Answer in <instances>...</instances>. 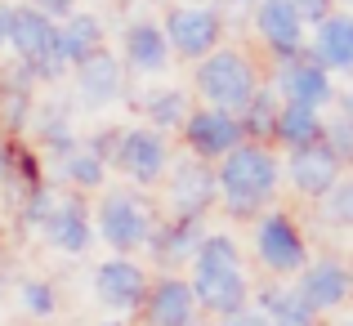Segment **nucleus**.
Wrapping results in <instances>:
<instances>
[{
  "label": "nucleus",
  "instance_id": "33",
  "mask_svg": "<svg viewBox=\"0 0 353 326\" xmlns=\"http://www.w3.org/2000/svg\"><path fill=\"white\" fill-rule=\"evenodd\" d=\"M327 215L336 223H349L353 228V179H340L336 188L327 192Z\"/></svg>",
  "mask_w": 353,
  "mask_h": 326
},
{
  "label": "nucleus",
  "instance_id": "14",
  "mask_svg": "<svg viewBox=\"0 0 353 326\" xmlns=\"http://www.w3.org/2000/svg\"><path fill=\"white\" fill-rule=\"evenodd\" d=\"M286 179H291V188L304 192V197H327L340 183V161L318 139V143H309V147H291V156H286Z\"/></svg>",
  "mask_w": 353,
  "mask_h": 326
},
{
  "label": "nucleus",
  "instance_id": "1",
  "mask_svg": "<svg viewBox=\"0 0 353 326\" xmlns=\"http://www.w3.org/2000/svg\"><path fill=\"white\" fill-rule=\"evenodd\" d=\"M192 295H197V309H210L219 318L246 309V268H241V246L224 232H206L197 259H192Z\"/></svg>",
  "mask_w": 353,
  "mask_h": 326
},
{
  "label": "nucleus",
  "instance_id": "24",
  "mask_svg": "<svg viewBox=\"0 0 353 326\" xmlns=\"http://www.w3.org/2000/svg\"><path fill=\"white\" fill-rule=\"evenodd\" d=\"M273 139H282V147H309L322 139V112L313 108H300V103H282L277 108V125H273Z\"/></svg>",
  "mask_w": 353,
  "mask_h": 326
},
{
  "label": "nucleus",
  "instance_id": "37",
  "mask_svg": "<svg viewBox=\"0 0 353 326\" xmlns=\"http://www.w3.org/2000/svg\"><path fill=\"white\" fill-rule=\"evenodd\" d=\"M9 23H14V5H9V0H0V50L9 45Z\"/></svg>",
  "mask_w": 353,
  "mask_h": 326
},
{
  "label": "nucleus",
  "instance_id": "28",
  "mask_svg": "<svg viewBox=\"0 0 353 326\" xmlns=\"http://www.w3.org/2000/svg\"><path fill=\"white\" fill-rule=\"evenodd\" d=\"M103 179H108V165L94 152L63 156V183H72L77 192H103Z\"/></svg>",
  "mask_w": 353,
  "mask_h": 326
},
{
  "label": "nucleus",
  "instance_id": "20",
  "mask_svg": "<svg viewBox=\"0 0 353 326\" xmlns=\"http://www.w3.org/2000/svg\"><path fill=\"white\" fill-rule=\"evenodd\" d=\"M152 326H197V295L179 277H161L143 300Z\"/></svg>",
  "mask_w": 353,
  "mask_h": 326
},
{
  "label": "nucleus",
  "instance_id": "27",
  "mask_svg": "<svg viewBox=\"0 0 353 326\" xmlns=\"http://www.w3.org/2000/svg\"><path fill=\"white\" fill-rule=\"evenodd\" d=\"M143 116L152 121L157 134H165V130L188 121V94H183V90H152V94L143 99Z\"/></svg>",
  "mask_w": 353,
  "mask_h": 326
},
{
  "label": "nucleus",
  "instance_id": "32",
  "mask_svg": "<svg viewBox=\"0 0 353 326\" xmlns=\"http://www.w3.org/2000/svg\"><path fill=\"white\" fill-rule=\"evenodd\" d=\"M18 300H23V309L32 313V318H54V291L50 282H23V291H18Z\"/></svg>",
  "mask_w": 353,
  "mask_h": 326
},
{
  "label": "nucleus",
  "instance_id": "34",
  "mask_svg": "<svg viewBox=\"0 0 353 326\" xmlns=\"http://www.w3.org/2000/svg\"><path fill=\"white\" fill-rule=\"evenodd\" d=\"M291 5L300 9V18H304V23H309V27H318L322 18H327L331 9H336V0H291Z\"/></svg>",
  "mask_w": 353,
  "mask_h": 326
},
{
  "label": "nucleus",
  "instance_id": "17",
  "mask_svg": "<svg viewBox=\"0 0 353 326\" xmlns=\"http://www.w3.org/2000/svg\"><path fill=\"white\" fill-rule=\"evenodd\" d=\"M41 232H45V241H50L54 250H63V255H85L90 241H94V219L85 215V206H81L77 197H68V201L59 197V206H54V215L41 223Z\"/></svg>",
  "mask_w": 353,
  "mask_h": 326
},
{
  "label": "nucleus",
  "instance_id": "12",
  "mask_svg": "<svg viewBox=\"0 0 353 326\" xmlns=\"http://www.w3.org/2000/svg\"><path fill=\"white\" fill-rule=\"evenodd\" d=\"M112 165H121V174H125L130 183L148 188V183H157L170 170V143H165V134H157L152 125L148 130H121V147H117Z\"/></svg>",
  "mask_w": 353,
  "mask_h": 326
},
{
  "label": "nucleus",
  "instance_id": "9",
  "mask_svg": "<svg viewBox=\"0 0 353 326\" xmlns=\"http://www.w3.org/2000/svg\"><path fill=\"white\" fill-rule=\"evenodd\" d=\"M183 143L197 161L210 165V161H224L237 143H246V134H241V121L233 112L201 108V112H188V121H183Z\"/></svg>",
  "mask_w": 353,
  "mask_h": 326
},
{
  "label": "nucleus",
  "instance_id": "10",
  "mask_svg": "<svg viewBox=\"0 0 353 326\" xmlns=\"http://www.w3.org/2000/svg\"><path fill=\"white\" fill-rule=\"evenodd\" d=\"M215 197H219V179L206 161H197V156L174 161L170 188H165L170 219H206V210L215 206Z\"/></svg>",
  "mask_w": 353,
  "mask_h": 326
},
{
  "label": "nucleus",
  "instance_id": "36",
  "mask_svg": "<svg viewBox=\"0 0 353 326\" xmlns=\"http://www.w3.org/2000/svg\"><path fill=\"white\" fill-rule=\"evenodd\" d=\"M219 326H268V318L259 309H237V313H228Z\"/></svg>",
  "mask_w": 353,
  "mask_h": 326
},
{
  "label": "nucleus",
  "instance_id": "40",
  "mask_svg": "<svg viewBox=\"0 0 353 326\" xmlns=\"http://www.w3.org/2000/svg\"><path fill=\"white\" fill-rule=\"evenodd\" d=\"M233 5H259V0H233Z\"/></svg>",
  "mask_w": 353,
  "mask_h": 326
},
{
  "label": "nucleus",
  "instance_id": "5",
  "mask_svg": "<svg viewBox=\"0 0 353 326\" xmlns=\"http://www.w3.org/2000/svg\"><path fill=\"white\" fill-rule=\"evenodd\" d=\"M94 228L117 255H130V250L152 241L157 223H152V206H148L139 192L112 188V192H103V201L94 206Z\"/></svg>",
  "mask_w": 353,
  "mask_h": 326
},
{
  "label": "nucleus",
  "instance_id": "11",
  "mask_svg": "<svg viewBox=\"0 0 353 326\" xmlns=\"http://www.w3.org/2000/svg\"><path fill=\"white\" fill-rule=\"evenodd\" d=\"M273 94L282 99V103H300V108H313V112H322L327 103H336L331 72H322L309 54L277 63V72H273Z\"/></svg>",
  "mask_w": 353,
  "mask_h": 326
},
{
  "label": "nucleus",
  "instance_id": "13",
  "mask_svg": "<svg viewBox=\"0 0 353 326\" xmlns=\"http://www.w3.org/2000/svg\"><path fill=\"white\" fill-rule=\"evenodd\" d=\"M309 54L322 72H349L353 77V14L349 9H331L309 36Z\"/></svg>",
  "mask_w": 353,
  "mask_h": 326
},
{
  "label": "nucleus",
  "instance_id": "31",
  "mask_svg": "<svg viewBox=\"0 0 353 326\" xmlns=\"http://www.w3.org/2000/svg\"><path fill=\"white\" fill-rule=\"evenodd\" d=\"M54 206H59V197H54V188H45V183H36V188H27V197H23V223H32V228H41V223L54 215Z\"/></svg>",
  "mask_w": 353,
  "mask_h": 326
},
{
  "label": "nucleus",
  "instance_id": "6",
  "mask_svg": "<svg viewBox=\"0 0 353 326\" xmlns=\"http://www.w3.org/2000/svg\"><path fill=\"white\" fill-rule=\"evenodd\" d=\"M161 32H165V45H170V54L201 63L206 54L219 50L224 18H219L215 5H192V0H188V5H170V9H165Z\"/></svg>",
  "mask_w": 353,
  "mask_h": 326
},
{
  "label": "nucleus",
  "instance_id": "35",
  "mask_svg": "<svg viewBox=\"0 0 353 326\" xmlns=\"http://www.w3.org/2000/svg\"><path fill=\"white\" fill-rule=\"evenodd\" d=\"M23 5L41 9V14H45V18H54V23H63V18H68L72 9L81 5V0H23Z\"/></svg>",
  "mask_w": 353,
  "mask_h": 326
},
{
  "label": "nucleus",
  "instance_id": "30",
  "mask_svg": "<svg viewBox=\"0 0 353 326\" xmlns=\"http://www.w3.org/2000/svg\"><path fill=\"white\" fill-rule=\"evenodd\" d=\"M322 143L336 152V161L345 165V161H353V121L340 112L336 121H322Z\"/></svg>",
  "mask_w": 353,
  "mask_h": 326
},
{
  "label": "nucleus",
  "instance_id": "41",
  "mask_svg": "<svg viewBox=\"0 0 353 326\" xmlns=\"http://www.w3.org/2000/svg\"><path fill=\"white\" fill-rule=\"evenodd\" d=\"M345 9H349V14H353V0H345Z\"/></svg>",
  "mask_w": 353,
  "mask_h": 326
},
{
  "label": "nucleus",
  "instance_id": "26",
  "mask_svg": "<svg viewBox=\"0 0 353 326\" xmlns=\"http://www.w3.org/2000/svg\"><path fill=\"white\" fill-rule=\"evenodd\" d=\"M277 94L273 90H255V99H250L246 108H241V134L250 139V143H264V139H273V125H277Z\"/></svg>",
  "mask_w": 353,
  "mask_h": 326
},
{
  "label": "nucleus",
  "instance_id": "22",
  "mask_svg": "<svg viewBox=\"0 0 353 326\" xmlns=\"http://www.w3.org/2000/svg\"><path fill=\"white\" fill-rule=\"evenodd\" d=\"M201 241H206V219H170L165 228H152V250L161 264H188L197 259Z\"/></svg>",
  "mask_w": 353,
  "mask_h": 326
},
{
  "label": "nucleus",
  "instance_id": "44",
  "mask_svg": "<svg viewBox=\"0 0 353 326\" xmlns=\"http://www.w3.org/2000/svg\"><path fill=\"white\" fill-rule=\"evenodd\" d=\"M108 326H117V322H108Z\"/></svg>",
  "mask_w": 353,
  "mask_h": 326
},
{
  "label": "nucleus",
  "instance_id": "18",
  "mask_svg": "<svg viewBox=\"0 0 353 326\" xmlns=\"http://www.w3.org/2000/svg\"><path fill=\"white\" fill-rule=\"evenodd\" d=\"M77 94L85 108H103L112 99L125 94V68L112 59L108 50H99L94 59L77 63Z\"/></svg>",
  "mask_w": 353,
  "mask_h": 326
},
{
  "label": "nucleus",
  "instance_id": "29",
  "mask_svg": "<svg viewBox=\"0 0 353 326\" xmlns=\"http://www.w3.org/2000/svg\"><path fill=\"white\" fill-rule=\"evenodd\" d=\"M36 125H41V139L59 156L77 152V139H72V125H68V112H63V108H41V112H36Z\"/></svg>",
  "mask_w": 353,
  "mask_h": 326
},
{
  "label": "nucleus",
  "instance_id": "23",
  "mask_svg": "<svg viewBox=\"0 0 353 326\" xmlns=\"http://www.w3.org/2000/svg\"><path fill=\"white\" fill-rule=\"evenodd\" d=\"M32 90H36V81L27 68H18V63L0 68V121L9 130H23L32 121Z\"/></svg>",
  "mask_w": 353,
  "mask_h": 326
},
{
  "label": "nucleus",
  "instance_id": "8",
  "mask_svg": "<svg viewBox=\"0 0 353 326\" xmlns=\"http://www.w3.org/2000/svg\"><path fill=\"white\" fill-rule=\"evenodd\" d=\"M255 255L259 264L268 268V273L277 277H291V273H304V264H309V250H304V237L300 228H295L291 215H264L259 219V232H255Z\"/></svg>",
  "mask_w": 353,
  "mask_h": 326
},
{
  "label": "nucleus",
  "instance_id": "25",
  "mask_svg": "<svg viewBox=\"0 0 353 326\" xmlns=\"http://www.w3.org/2000/svg\"><path fill=\"white\" fill-rule=\"evenodd\" d=\"M259 313L268 318V326H318V313L304 304V295L295 286H268Z\"/></svg>",
  "mask_w": 353,
  "mask_h": 326
},
{
  "label": "nucleus",
  "instance_id": "42",
  "mask_svg": "<svg viewBox=\"0 0 353 326\" xmlns=\"http://www.w3.org/2000/svg\"><path fill=\"white\" fill-rule=\"evenodd\" d=\"M192 5H206V0H192Z\"/></svg>",
  "mask_w": 353,
  "mask_h": 326
},
{
  "label": "nucleus",
  "instance_id": "4",
  "mask_svg": "<svg viewBox=\"0 0 353 326\" xmlns=\"http://www.w3.org/2000/svg\"><path fill=\"white\" fill-rule=\"evenodd\" d=\"M9 50L14 63L32 72V81H59L68 72V59L59 50V23L45 18L32 5H14V23H9Z\"/></svg>",
  "mask_w": 353,
  "mask_h": 326
},
{
  "label": "nucleus",
  "instance_id": "3",
  "mask_svg": "<svg viewBox=\"0 0 353 326\" xmlns=\"http://www.w3.org/2000/svg\"><path fill=\"white\" fill-rule=\"evenodd\" d=\"M192 85H197V94L206 99V108L241 116V108H246L250 99H255V90H259V72H255V63H250V54L215 50L192 68Z\"/></svg>",
  "mask_w": 353,
  "mask_h": 326
},
{
  "label": "nucleus",
  "instance_id": "7",
  "mask_svg": "<svg viewBox=\"0 0 353 326\" xmlns=\"http://www.w3.org/2000/svg\"><path fill=\"white\" fill-rule=\"evenodd\" d=\"M255 36L268 45L277 63L300 59L309 50V23L300 18V9L291 0H259L255 5Z\"/></svg>",
  "mask_w": 353,
  "mask_h": 326
},
{
  "label": "nucleus",
  "instance_id": "21",
  "mask_svg": "<svg viewBox=\"0 0 353 326\" xmlns=\"http://www.w3.org/2000/svg\"><path fill=\"white\" fill-rule=\"evenodd\" d=\"M59 50L63 59L77 68V63L94 59L99 50H103V18L90 14V9H72L68 18L59 23Z\"/></svg>",
  "mask_w": 353,
  "mask_h": 326
},
{
  "label": "nucleus",
  "instance_id": "43",
  "mask_svg": "<svg viewBox=\"0 0 353 326\" xmlns=\"http://www.w3.org/2000/svg\"><path fill=\"white\" fill-rule=\"evenodd\" d=\"M345 326H353V318H349V322H345Z\"/></svg>",
  "mask_w": 353,
  "mask_h": 326
},
{
  "label": "nucleus",
  "instance_id": "2",
  "mask_svg": "<svg viewBox=\"0 0 353 326\" xmlns=\"http://www.w3.org/2000/svg\"><path fill=\"white\" fill-rule=\"evenodd\" d=\"M219 192L228 201V215H255L282 183V161L264 143H237L215 170Z\"/></svg>",
  "mask_w": 353,
  "mask_h": 326
},
{
  "label": "nucleus",
  "instance_id": "15",
  "mask_svg": "<svg viewBox=\"0 0 353 326\" xmlns=\"http://www.w3.org/2000/svg\"><path fill=\"white\" fill-rule=\"evenodd\" d=\"M94 295L108 304V309L130 313V309H139V304L148 300V273L134 264V259L117 255V259H108V264L94 268Z\"/></svg>",
  "mask_w": 353,
  "mask_h": 326
},
{
  "label": "nucleus",
  "instance_id": "38",
  "mask_svg": "<svg viewBox=\"0 0 353 326\" xmlns=\"http://www.w3.org/2000/svg\"><path fill=\"white\" fill-rule=\"evenodd\" d=\"M5 179H9V143L0 139V183H5Z\"/></svg>",
  "mask_w": 353,
  "mask_h": 326
},
{
  "label": "nucleus",
  "instance_id": "39",
  "mask_svg": "<svg viewBox=\"0 0 353 326\" xmlns=\"http://www.w3.org/2000/svg\"><path fill=\"white\" fill-rule=\"evenodd\" d=\"M345 116L353 121V90H349V94H345Z\"/></svg>",
  "mask_w": 353,
  "mask_h": 326
},
{
  "label": "nucleus",
  "instance_id": "16",
  "mask_svg": "<svg viewBox=\"0 0 353 326\" xmlns=\"http://www.w3.org/2000/svg\"><path fill=\"white\" fill-rule=\"evenodd\" d=\"M295 291L304 295V304H309L313 313H327V309H340V304L349 300L353 273L340 264V259H318V264H304Z\"/></svg>",
  "mask_w": 353,
  "mask_h": 326
},
{
  "label": "nucleus",
  "instance_id": "19",
  "mask_svg": "<svg viewBox=\"0 0 353 326\" xmlns=\"http://www.w3.org/2000/svg\"><path fill=\"white\" fill-rule=\"evenodd\" d=\"M121 50H125V68L143 72V77H157V72H165V63H170L165 32L152 18H134V23L125 27V36H121Z\"/></svg>",
  "mask_w": 353,
  "mask_h": 326
}]
</instances>
